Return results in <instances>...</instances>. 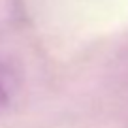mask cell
<instances>
[{
  "label": "cell",
  "mask_w": 128,
  "mask_h": 128,
  "mask_svg": "<svg viewBox=\"0 0 128 128\" xmlns=\"http://www.w3.org/2000/svg\"><path fill=\"white\" fill-rule=\"evenodd\" d=\"M15 88H17L15 76L10 72L8 66L0 64V109H2V108H4V106L13 98Z\"/></svg>",
  "instance_id": "cell-1"
}]
</instances>
